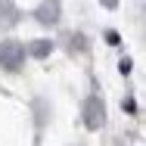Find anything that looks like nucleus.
<instances>
[{
  "label": "nucleus",
  "mask_w": 146,
  "mask_h": 146,
  "mask_svg": "<svg viewBox=\"0 0 146 146\" xmlns=\"http://www.w3.org/2000/svg\"><path fill=\"white\" fill-rule=\"evenodd\" d=\"M25 44H19V40H3L0 44V68H6V72H19L22 68V62H25Z\"/></svg>",
  "instance_id": "f257e3e1"
},
{
  "label": "nucleus",
  "mask_w": 146,
  "mask_h": 146,
  "mask_svg": "<svg viewBox=\"0 0 146 146\" xmlns=\"http://www.w3.org/2000/svg\"><path fill=\"white\" fill-rule=\"evenodd\" d=\"M84 124L90 131H96V127L106 124V109H103L100 96H87V103H84Z\"/></svg>",
  "instance_id": "f03ea898"
},
{
  "label": "nucleus",
  "mask_w": 146,
  "mask_h": 146,
  "mask_svg": "<svg viewBox=\"0 0 146 146\" xmlns=\"http://www.w3.org/2000/svg\"><path fill=\"white\" fill-rule=\"evenodd\" d=\"M34 19L44 22V25H56V22H59V0H47V3H40V6L34 9Z\"/></svg>",
  "instance_id": "7ed1b4c3"
},
{
  "label": "nucleus",
  "mask_w": 146,
  "mask_h": 146,
  "mask_svg": "<svg viewBox=\"0 0 146 146\" xmlns=\"http://www.w3.org/2000/svg\"><path fill=\"white\" fill-rule=\"evenodd\" d=\"M50 50H53L50 40H34V44H31V56H47Z\"/></svg>",
  "instance_id": "20e7f679"
},
{
  "label": "nucleus",
  "mask_w": 146,
  "mask_h": 146,
  "mask_svg": "<svg viewBox=\"0 0 146 146\" xmlns=\"http://www.w3.org/2000/svg\"><path fill=\"white\" fill-rule=\"evenodd\" d=\"M115 3H118V0H103V6H109V9H112Z\"/></svg>",
  "instance_id": "39448f33"
}]
</instances>
